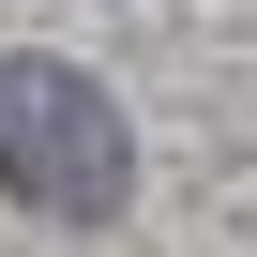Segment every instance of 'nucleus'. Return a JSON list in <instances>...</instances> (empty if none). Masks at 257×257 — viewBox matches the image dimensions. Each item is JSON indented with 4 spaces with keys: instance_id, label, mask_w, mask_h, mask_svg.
Instances as JSON below:
<instances>
[{
    "instance_id": "1",
    "label": "nucleus",
    "mask_w": 257,
    "mask_h": 257,
    "mask_svg": "<svg viewBox=\"0 0 257 257\" xmlns=\"http://www.w3.org/2000/svg\"><path fill=\"white\" fill-rule=\"evenodd\" d=\"M0 197H31L61 227L121 212V106L76 61H0Z\"/></svg>"
}]
</instances>
